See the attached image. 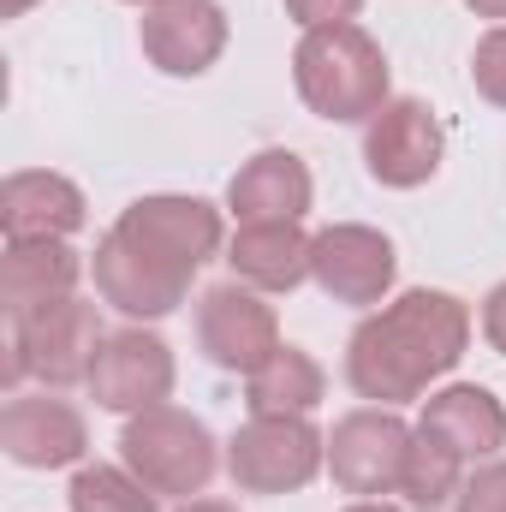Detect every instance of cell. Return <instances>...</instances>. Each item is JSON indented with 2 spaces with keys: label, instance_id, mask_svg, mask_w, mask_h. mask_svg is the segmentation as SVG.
I'll use <instances>...</instances> for the list:
<instances>
[{
  "label": "cell",
  "instance_id": "cell-1",
  "mask_svg": "<svg viewBox=\"0 0 506 512\" xmlns=\"http://www.w3.org/2000/svg\"><path fill=\"white\" fill-rule=\"evenodd\" d=\"M471 346V304L441 286H411L370 310L346 340V382L370 405H411L459 370Z\"/></svg>",
  "mask_w": 506,
  "mask_h": 512
},
{
  "label": "cell",
  "instance_id": "cell-2",
  "mask_svg": "<svg viewBox=\"0 0 506 512\" xmlns=\"http://www.w3.org/2000/svg\"><path fill=\"white\" fill-rule=\"evenodd\" d=\"M292 84L298 102L328 120V126H370L381 108L393 102L387 90V54L364 24H322L304 30L292 48Z\"/></svg>",
  "mask_w": 506,
  "mask_h": 512
},
{
  "label": "cell",
  "instance_id": "cell-3",
  "mask_svg": "<svg viewBox=\"0 0 506 512\" xmlns=\"http://www.w3.org/2000/svg\"><path fill=\"white\" fill-rule=\"evenodd\" d=\"M120 465L161 501H197L221 471V441L209 435L203 417H191L179 405H155V411L126 417Z\"/></svg>",
  "mask_w": 506,
  "mask_h": 512
},
{
  "label": "cell",
  "instance_id": "cell-4",
  "mask_svg": "<svg viewBox=\"0 0 506 512\" xmlns=\"http://www.w3.org/2000/svg\"><path fill=\"white\" fill-rule=\"evenodd\" d=\"M102 316L84 298H54L30 316L12 322V382H42V387H72L90 382V364L102 352Z\"/></svg>",
  "mask_w": 506,
  "mask_h": 512
},
{
  "label": "cell",
  "instance_id": "cell-5",
  "mask_svg": "<svg viewBox=\"0 0 506 512\" xmlns=\"http://www.w3.org/2000/svg\"><path fill=\"white\" fill-rule=\"evenodd\" d=\"M328 465V435L310 417H251L227 441V477L245 495H298Z\"/></svg>",
  "mask_w": 506,
  "mask_h": 512
},
{
  "label": "cell",
  "instance_id": "cell-6",
  "mask_svg": "<svg viewBox=\"0 0 506 512\" xmlns=\"http://www.w3.org/2000/svg\"><path fill=\"white\" fill-rule=\"evenodd\" d=\"M411 423L393 405H358L328 429V477L340 495L376 501V495H399L405 483V459H411Z\"/></svg>",
  "mask_w": 506,
  "mask_h": 512
},
{
  "label": "cell",
  "instance_id": "cell-7",
  "mask_svg": "<svg viewBox=\"0 0 506 512\" xmlns=\"http://www.w3.org/2000/svg\"><path fill=\"white\" fill-rule=\"evenodd\" d=\"M197 346H203V358L215 370L251 376L286 340H280V322H274L268 292H256L245 280H227V286H209L197 298Z\"/></svg>",
  "mask_w": 506,
  "mask_h": 512
},
{
  "label": "cell",
  "instance_id": "cell-8",
  "mask_svg": "<svg viewBox=\"0 0 506 512\" xmlns=\"http://www.w3.org/2000/svg\"><path fill=\"white\" fill-rule=\"evenodd\" d=\"M114 233H126L131 245L167 256L173 268L197 274L203 262L227 251V227H221V209L203 203V197H179V191H155V197H137L120 209Z\"/></svg>",
  "mask_w": 506,
  "mask_h": 512
},
{
  "label": "cell",
  "instance_id": "cell-9",
  "mask_svg": "<svg viewBox=\"0 0 506 512\" xmlns=\"http://www.w3.org/2000/svg\"><path fill=\"white\" fill-rule=\"evenodd\" d=\"M173 382H179V364H173V346L149 328H120L102 340L96 364H90V399L102 411H120V417H137V411H155L173 399Z\"/></svg>",
  "mask_w": 506,
  "mask_h": 512
},
{
  "label": "cell",
  "instance_id": "cell-10",
  "mask_svg": "<svg viewBox=\"0 0 506 512\" xmlns=\"http://www.w3.org/2000/svg\"><path fill=\"white\" fill-rule=\"evenodd\" d=\"M441 155H447V131L435 120V108L417 102V96H393L376 120L364 126V167L387 191L429 185L441 173Z\"/></svg>",
  "mask_w": 506,
  "mask_h": 512
},
{
  "label": "cell",
  "instance_id": "cell-11",
  "mask_svg": "<svg viewBox=\"0 0 506 512\" xmlns=\"http://www.w3.org/2000/svg\"><path fill=\"white\" fill-rule=\"evenodd\" d=\"M310 280L322 286V298L334 304H352V310H370L393 292L399 280V251L393 239L364 227V221H340V227H322L316 245H310Z\"/></svg>",
  "mask_w": 506,
  "mask_h": 512
},
{
  "label": "cell",
  "instance_id": "cell-12",
  "mask_svg": "<svg viewBox=\"0 0 506 512\" xmlns=\"http://www.w3.org/2000/svg\"><path fill=\"white\" fill-rule=\"evenodd\" d=\"M90 268H96L102 304H114L131 322H161V316H173V310L185 304V292H191V274H185V268H173L167 256L143 251V245H131L126 233H114V227L102 233Z\"/></svg>",
  "mask_w": 506,
  "mask_h": 512
},
{
  "label": "cell",
  "instance_id": "cell-13",
  "mask_svg": "<svg viewBox=\"0 0 506 512\" xmlns=\"http://www.w3.org/2000/svg\"><path fill=\"white\" fill-rule=\"evenodd\" d=\"M0 447L24 471H66V465H84L90 423L72 399H60L48 387L42 393H12L6 411H0Z\"/></svg>",
  "mask_w": 506,
  "mask_h": 512
},
{
  "label": "cell",
  "instance_id": "cell-14",
  "mask_svg": "<svg viewBox=\"0 0 506 512\" xmlns=\"http://www.w3.org/2000/svg\"><path fill=\"white\" fill-rule=\"evenodd\" d=\"M143 60L167 78H203L227 54V12L221 0H167L149 6L137 24Z\"/></svg>",
  "mask_w": 506,
  "mask_h": 512
},
{
  "label": "cell",
  "instance_id": "cell-15",
  "mask_svg": "<svg viewBox=\"0 0 506 512\" xmlns=\"http://www.w3.org/2000/svg\"><path fill=\"white\" fill-rule=\"evenodd\" d=\"M84 221H90V203L66 173H48V167L6 173V185H0V233H6V245L12 239H72Z\"/></svg>",
  "mask_w": 506,
  "mask_h": 512
},
{
  "label": "cell",
  "instance_id": "cell-16",
  "mask_svg": "<svg viewBox=\"0 0 506 512\" xmlns=\"http://www.w3.org/2000/svg\"><path fill=\"white\" fill-rule=\"evenodd\" d=\"M417 429L441 435L465 465H483V459H501L506 447V405L483 382H453L423 399Z\"/></svg>",
  "mask_w": 506,
  "mask_h": 512
},
{
  "label": "cell",
  "instance_id": "cell-17",
  "mask_svg": "<svg viewBox=\"0 0 506 512\" xmlns=\"http://www.w3.org/2000/svg\"><path fill=\"white\" fill-rule=\"evenodd\" d=\"M310 167L292 149H256L251 161L227 179V209L245 221H304L310 215Z\"/></svg>",
  "mask_w": 506,
  "mask_h": 512
},
{
  "label": "cell",
  "instance_id": "cell-18",
  "mask_svg": "<svg viewBox=\"0 0 506 512\" xmlns=\"http://www.w3.org/2000/svg\"><path fill=\"white\" fill-rule=\"evenodd\" d=\"M310 233L298 221H245L227 239L233 280H245L256 292H298L310 280Z\"/></svg>",
  "mask_w": 506,
  "mask_h": 512
},
{
  "label": "cell",
  "instance_id": "cell-19",
  "mask_svg": "<svg viewBox=\"0 0 506 512\" xmlns=\"http://www.w3.org/2000/svg\"><path fill=\"white\" fill-rule=\"evenodd\" d=\"M78 274H84V262L66 239H12L6 262H0V304L18 322V316L42 310L54 298H72Z\"/></svg>",
  "mask_w": 506,
  "mask_h": 512
},
{
  "label": "cell",
  "instance_id": "cell-20",
  "mask_svg": "<svg viewBox=\"0 0 506 512\" xmlns=\"http://www.w3.org/2000/svg\"><path fill=\"white\" fill-rule=\"evenodd\" d=\"M328 393L322 364L304 352V346H280L262 370L245 376V405L251 417H310Z\"/></svg>",
  "mask_w": 506,
  "mask_h": 512
},
{
  "label": "cell",
  "instance_id": "cell-21",
  "mask_svg": "<svg viewBox=\"0 0 506 512\" xmlns=\"http://www.w3.org/2000/svg\"><path fill=\"white\" fill-rule=\"evenodd\" d=\"M459 483H465V459H459L441 435L417 429V435H411V459H405V483H399V495L411 501V512L453 507Z\"/></svg>",
  "mask_w": 506,
  "mask_h": 512
},
{
  "label": "cell",
  "instance_id": "cell-22",
  "mask_svg": "<svg viewBox=\"0 0 506 512\" xmlns=\"http://www.w3.org/2000/svg\"><path fill=\"white\" fill-rule=\"evenodd\" d=\"M66 501L72 512H155L161 495H149L126 465H78Z\"/></svg>",
  "mask_w": 506,
  "mask_h": 512
},
{
  "label": "cell",
  "instance_id": "cell-23",
  "mask_svg": "<svg viewBox=\"0 0 506 512\" xmlns=\"http://www.w3.org/2000/svg\"><path fill=\"white\" fill-rule=\"evenodd\" d=\"M471 84L489 108H506V24L477 36V54H471Z\"/></svg>",
  "mask_w": 506,
  "mask_h": 512
},
{
  "label": "cell",
  "instance_id": "cell-24",
  "mask_svg": "<svg viewBox=\"0 0 506 512\" xmlns=\"http://www.w3.org/2000/svg\"><path fill=\"white\" fill-rule=\"evenodd\" d=\"M453 512H506V459H483L465 471Z\"/></svg>",
  "mask_w": 506,
  "mask_h": 512
},
{
  "label": "cell",
  "instance_id": "cell-25",
  "mask_svg": "<svg viewBox=\"0 0 506 512\" xmlns=\"http://www.w3.org/2000/svg\"><path fill=\"white\" fill-rule=\"evenodd\" d=\"M286 6V18L298 24V30H322V24H358V12H364V0H280Z\"/></svg>",
  "mask_w": 506,
  "mask_h": 512
},
{
  "label": "cell",
  "instance_id": "cell-26",
  "mask_svg": "<svg viewBox=\"0 0 506 512\" xmlns=\"http://www.w3.org/2000/svg\"><path fill=\"white\" fill-rule=\"evenodd\" d=\"M483 340H489V346L506 358V280L489 292V298H483Z\"/></svg>",
  "mask_w": 506,
  "mask_h": 512
},
{
  "label": "cell",
  "instance_id": "cell-27",
  "mask_svg": "<svg viewBox=\"0 0 506 512\" xmlns=\"http://www.w3.org/2000/svg\"><path fill=\"white\" fill-rule=\"evenodd\" d=\"M477 18H506V0H465Z\"/></svg>",
  "mask_w": 506,
  "mask_h": 512
},
{
  "label": "cell",
  "instance_id": "cell-28",
  "mask_svg": "<svg viewBox=\"0 0 506 512\" xmlns=\"http://www.w3.org/2000/svg\"><path fill=\"white\" fill-rule=\"evenodd\" d=\"M179 512H239L233 501H185Z\"/></svg>",
  "mask_w": 506,
  "mask_h": 512
},
{
  "label": "cell",
  "instance_id": "cell-29",
  "mask_svg": "<svg viewBox=\"0 0 506 512\" xmlns=\"http://www.w3.org/2000/svg\"><path fill=\"white\" fill-rule=\"evenodd\" d=\"M30 6H36V0H0V12H6V18H24Z\"/></svg>",
  "mask_w": 506,
  "mask_h": 512
},
{
  "label": "cell",
  "instance_id": "cell-30",
  "mask_svg": "<svg viewBox=\"0 0 506 512\" xmlns=\"http://www.w3.org/2000/svg\"><path fill=\"white\" fill-rule=\"evenodd\" d=\"M346 512H399V507H387V501H352Z\"/></svg>",
  "mask_w": 506,
  "mask_h": 512
},
{
  "label": "cell",
  "instance_id": "cell-31",
  "mask_svg": "<svg viewBox=\"0 0 506 512\" xmlns=\"http://www.w3.org/2000/svg\"><path fill=\"white\" fill-rule=\"evenodd\" d=\"M126 6H143V12H149V6H167V0H126Z\"/></svg>",
  "mask_w": 506,
  "mask_h": 512
}]
</instances>
